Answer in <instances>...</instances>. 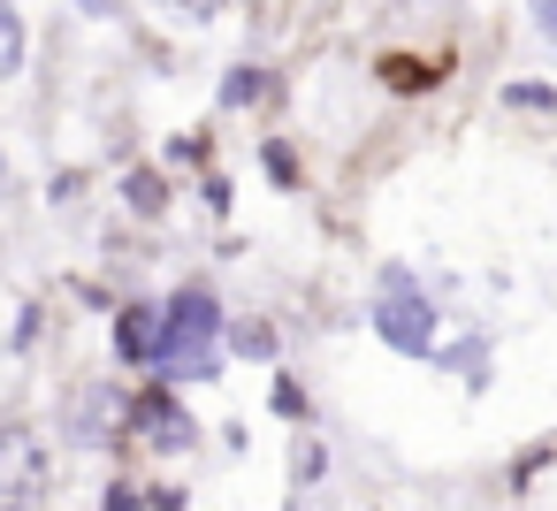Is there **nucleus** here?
I'll use <instances>...</instances> for the list:
<instances>
[{
  "mask_svg": "<svg viewBox=\"0 0 557 511\" xmlns=\"http://www.w3.org/2000/svg\"><path fill=\"white\" fill-rule=\"evenodd\" d=\"M534 24H542V39L557 47V0H534Z\"/></svg>",
  "mask_w": 557,
  "mask_h": 511,
  "instance_id": "nucleus-22",
  "label": "nucleus"
},
{
  "mask_svg": "<svg viewBox=\"0 0 557 511\" xmlns=\"http://www.w3.org/2000/svg\"><path fill=\"white\" fill-rule=\"evenodd\" d=\"M382 85H389V92H420V85H435V62H420V54H389V62H382Z\"/></svg>",
  "mask_w": 557,
  "mask_h": 511,
  "instance_id": "nucleus-10",
  "label": "nucleus"
},
{
  "mask_svg": "<svg viewBox=\"0 0 557 511\" xmlns=\"http://www.w3.org/2000/svg\"><path fill=\"white\" fill-rule=\"evenodd\" d=\"M222 344H230L237 359H275V351H283L275 321H260V313H252V321H230V336H222Z\"/></svg>",
  "mask_w": 557,
  "mask_h": 511,
  "instance_id": "nucleus-7",
  "label": "nucleus"
},
{
  "mask_svg": "<svg viewBox=\"0 0 557 511\" xmlns=\"http://www.w3.org/2000/svg\"><path fill=\"white\" fill-rule=\"evenodd\" d=\"M161 9H169V16H184V24H207V16H222V9H230V0H161Z\"/></svg>",
  "mask_w": 557,
  "mask_h": 511,
  "instance_id": "nucleus-20",
  "label": "nucleus"
},
{
  "mask_svg": "<svg viewBox=\"0 0 557 511\" xmlns=\"http://www.w3.org/2000/svg\"><path fill=\"white\" fill-rule=\"evenodd\" d=\"M161 306H146V298H131V306H115V359L123 366H161Z\"/></svg>",
  "mask_w": 557,
  "mask_h": 511,
  "instance_id": "nucleus-4",
  "label": "nucleus"
},
{
  "mask_svg": "<svg viewBox=\"0 0 557 511\" xmlns=\"http://www.w3.org/2000/svg\"><path fill=\"white\" fill-rule=\"evenodd\" d=\"M268 100H275V70L237 62V70L222 77V108H268Z\"/></svg>",
  "mask_w": 557,
  "mask_h": 511,
  "instance_id": "nucleus-6",
  "label": "nucleus"
},
{
  "mask_svg": "<svg viewBox=\"0 0 557 511\" xmlns=\"http://www.w3.org/2000/svg\"><path fill=\"white\" fill-rule=\"evenodd\" d=\"M275 412H283V420H306V412H313V404H306V382H298V374H283V382H275Z\"/></svg>",
  "mask_w": 557,
  "mask_h": 511,
  "instance_id": "nucleus-18",
  "label": "nucleus"
},
{
  "mask_svg": "<svg viewBox=\"0 0 557 511\" xmlns=\"http://www.w3.org/2000/svg\"><path fill=\"white\" fill-rule=\"evenodd\" d=\"M260 161H268V176H275L283 191H298V176H306V169H298V146H290V138H268V146H260Z\"/></svg>",
  "mask_w": 557,
  "mask_h": 511,
  "instance_id": "nucleus-14",
  "label": "nucleus"
},
{
  "mask_svg": "<svg viewBox=\"0 0 557 511\" xmlns=\"http://www.w3.org/2000/svg\"><path fill=\"white\" fill-rule=\"evenodd\" d=\"M77 9H85V16H115V9H123V0H77Z\"/></svg>",
  "mask_w": 557,
  "mask_h": 511,
  "instance_id": "nucleus-23",
  "label": "nucleus"
},
{
  "mask_svg": "<svg viewBox=\"0 0 557 511\" xmlns=\"http://www.w3.org/2000/svg\"><path fill=\"white\" fill-rule=\"evenodd\" d=\"M115 199H123V214H131V222H161V214H169V169L131 161V169H123V184H115Z\"/></svg>",
  "mask_w": 557,
  "mask_h": 511,
  "instance_id": "nucleus-5",
  "label": "nucleus"
},
{
  "mask_svg": "<svg viewBox=\"0 0 557 511\" xmlns=\"http://www.w3.org/2000/svg\"><path fill=\"white\" fill-rule=\"evenodd\" d=\"M100 511H146V488H138L131 473H115V481H108V496H100Z\"/></svg>",
  "mask_w": 557,
  "mask_h": 511,
  "instance_id": "nucleus-17",
  "label": "nucleus"
},
{
  "mask_svg": "<svg viewBox=\"0 0 557 511\" xmlns=\"http://www.w3.org/2000/svg\"><path fill=\"white\" fill-rule=\"evenodd\" d=\"M504 108H519V115H557V85H504Z\"/></svg>",
  "mask_w": 557,
  "mask_h": 511,
  "instance_id": "nucleus-13",
  "label": "nucleus"
},
{
  "mask_svg": "<svg viewBox=\"0 0 557 511\" xmlns=\"http://www.w3.org/2000/svg\"><path fill=\"white\" fill-rule=\"evenodd\" d=\"M47 496V443L32 427H0V511H39Z\"/></svg>",
  "mask_w": 557,
  "mask_h": 511,
  "instance_id": "nucleus-3",
  "label": "nucleus"
},
{
  "mask_svg": "<svg viewBox=\"0 0 557 511\" xmlns=\"http://www.w3.org/2000/svg\"><path fill=\"white\" fill-rule=\"evenodd\" d=\"M24 77V16H16V0H0V85Z\"/></svg>",
  "mask_w": 557,
  "mask_h": 511,
  "instance_id": "nucleus-9",
  "label": "nucleus"
},
{
  "mask_svg": "<svg viewBox=\"0 0 557 511\" xmlns=\"http://www.w3.org/2000/svg\"><path fill=\"white\" fill-rule=\"evenodd\" d=\"M374 336L389 351H405V359H435L443 351V313H435V298L420 290V275L405 260L374 267Z\"/></svg>",
  "mask_w": 557,
  "mask_h": 511,
  "instance_id": "nucleus-1",
  "label": "nucleus"
},
{
  "mask_svg": "<svg viewBox=\"0 0 557 511\" xmlns=\"http://www.w3.org/2000/svg\"><path fill=\"white\" fill-rule=\"evenodd\" d=\"M321 473H329V443L306 427V435H298V450H290V481H298V488H313Z\"/></svg>",
  "mask_w": 557,
  "mask_h": 511,
  "instance_id": "nucleus-11",
  "label": "nucleus"
},
{
  "mask_svg": "<svg viewBox=\"0 0 557 511\" xmlns=\"http://www.w3.org/2000/svg\"><path fill=\"white\" fill-rule=\"evenodd\" d=\"M161 366L169 359H191V351H222V336H230V321H222V298L207 290V283H176L169 290V306H161Z\"/></svg>",
  "mask_w": 557,
  "mask_h": 511,
  "instance_id": "nucleus-2",
  "label": "nucleus"
},
{
  "mask_svg": "<svg viewBox=\"0 0 557 511\" xmlns=\"http://www.w3.org/2000/svg\"><path fill=\"white\" fill-rule=\"evenodd\" d=\"M169 169H199L207 176V161H214V138L207 130H184V138H169V153H161Z\"/></svg>",
  "mask_w": 557,
  "mask_h": 511,
  "instance_id": "nucleus-12",
  "label": "nucleus"
},
{
  "mask_svg": "<svg viewBox=\"0 0 557 511\" xmlns=\"http://www.w3.org/2000/svg\"><path fill=\"white\" fill-rule=\"evenodd\" d=\"M146 503H153V511H191V496H184L176 481H161V488H146Z\"/></svg>",
  "mask_w": 557,
  "mask_h": 511,
  "instance_id": "nucleus-21",
  "label": "nucleus"
},
{
  "mask_svg": "<svg viewBox=\"0 0 557 511\" xmlns=\"http://www.w3.org/2000/svg\"><path fill=\"white\" fill-rule=\"evenodd\" d=\"M161 382H169V389H207V382H222V351H191V359H169V366H161Z\"/></svg>",
  "mask_w": 557,
  "mask_h": 511,
  "instance_id": "nucleus-8",
  "label": "nucleus"
},
{
  "mask_svg": "<svg viewBox=\"0 0 557 511\" xmlns=\"http://www.w3.org/2000/svg\"><path fill=\"white\" fill-rule=\"evenodd\" d=\"M85 184H92L85 169H54V176H47V199H54V207L70 214V207H85Z\"/></svg>",
  "mask_w": 557,
  "mask_h": 511,
  "instance_id": "nucleus-16",
  "label": "nucleus"
},
{
  "mask_svg": "<svg viewBox=\"0 0 557 511\" xmlns=\"http://www.w3.org/2000/svg\"><path fill=\"white\" fill-rule=\"evenodd\" d=\"M0 199H9V146H0Z\"/></svg>",
  "mask_w": 557,
  "mask_h": 511,
  "instance_id": "nucleus-24",
  "label": "nucleus"
},
{
  "mask_svg": "<svg viewBox=\"0 0 557 511\" xmlns=\"http://www.w3.org/2000/svg\"><path fill=\"white\" fill-rule=\"evenodd\" d=\"M199 207H207V214H230V176H222V169L199 176Z\"/></svg>",
  "mask_w": 557,
  "mask_h": 511,
  "instance_id": "nucleus-19",
  "label": "nucleus"
},
{
  "mask_svg": "<svg viewBox=\"0 0 557 511\" xmlns=\"http://www.w3.org/2000/svg\"><path fill=\"white\" fill-rule=\"evenodd\" d=\"M39 336H47V306H39V298H24V306H16V321H9V351H32Z\"/></svg>",
  "mask_w": 557,
  "mask_h": 511,
  "instance_id": "nucleus-15",
  "label": "nucleus"
}]
</instances>
